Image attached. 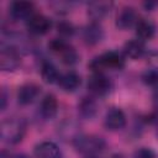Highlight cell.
Segmentation results:
<instances>
[{
    "label": "cell",
    "mask_w": 158,
    "mask_h": 158,
    "mask_svg": "<svg viewBox=\"0 0 158 158\" xmlns=\"http://www.w3.org/2000/svg\"><path fill=\"white\" fill-rule=\"evenodd\" d=\"M26 133V122L22 118H6L0 126V137L7 144H17Z\"/></svg>",
    "instance_id": "6da1fadb"
},
{
    "label": "cell",
    "mask_w": 158,
    "mask_h": 158,
    "mask_svg": "<svg viewBox=\"0 0 158 158\" xmlns=\"http://www.w3.org/2000/svg\"><path fill=\"white\" fill-rule=\"evenodd\" d=\"M125 65L122 56L115 51H109L94 58L89 67L94 73H102L105 69H121Z\"/></svg>",
    "instance_id": "7a4b0ae2"
},
{
    "label": "cell",
    "mask_w": 158,
    "mask_h": 158,
    "mask_svg": "<svg viewBox=\"0 0 158 158\" xmlns=\"http://www.w3.org/2000/svg\"><path fill=\"white\" fill-rule=\"evenodd\" d=\"M73 144L78 152L86 156H94L96 153H100L106 146L104 138L95 135H80L74 138Z\"/></svg>",
    "instance_id": "3957f363"
},
{
    "label": "cell",
    "mask_w": 158,
    "mask_h": 158,
    "mask_svg": "<svg viewBox=\"0 0 158 158\" xmlns=\"http://www.w3.org/2000/svg\"><path fill=\"white\" fill-rule=\"evenodd\" d=\"M48 47L51 48L52 52L57 53V54L60 57L62 62H63L64 64H67V65H73V64H75V63L78 62V59H79L77 51H75L70 44H68L64 40L54 38V40H52V41L49 42V46H48Z\"/></svg>",
    "instance_id": "277c9868"
},
{
    "label": "cell",
    "mask_w": 158,
    "mask_h": 158,
    "mask_svg": "<svg viewBox=\"0 0 158 158\" xmlns=\"http://www.w3.org/2000/svg\"><path fill=\"white\" fill-rule=\"evenodd\" d=\"M21 63L17 49L12 46H2L0 52V68L4 72H12Z\"/></svg>",
    "instance_id": "5b68a950"
},
{
    "label": "cell",
    "mask_w": 158,
    "mask_h": 158,
    "mask_svg": "<svg viewBox=\"0 0 158 158\" xmlns=\"http://www.w3.org/2000/svg\"><path fill=\"white\" fill-rule=\"evenodd\" d=\"M110 89L111 80L102 73H93V75L88 80V90L96 96L106 95L110 91Z\"/></svg>",
    "instance_id": "8992f818"
},
{
    "label": "cell",
    "mask_w": 158,
    "mask_h": 158,
    "mask_svg": "<svg viewBox=\"0 0 158 158\" xmlns=\"http://www.w3.org/2000/svg\"><path fill=\"white\" fill-rule=\"evenodd\" d=\"M51 26H52L51 20L42 14L32 15L27 20V30L32 35H36V36L46 35L51 30Z\"/></svg>",
    "instance_id": "52a82bcc"
},
{
    "label": "cell",
    "mask_w": 158,
    "mask_h": 158,
    "mask_svg": "<svg viewBox=\"0 0 158 158\" xmlns=\"http://www.w3.org/2000/svg\"><path fill=\"white\" fill-rule=\"evenodd\" d=\"M105 127L110 131H118L121 128L125 127L126 125V116L123 114V111L118 107H112L110 109L106 115H105V120H104Z\"/></svg>",
    "instance_id": "ba28073f"
},
{
    "label": "cell",
    "mask_w": 158,
    "mask_h": 158,
    "mask_svg": "<svg viewBox=\"0 0 158 158\" xmlns=\"http://www.w3.org/2000/svg\"><path fill=\"white\" fill-rule=\"evenodd\" d=\"M41 94V88L35 83H27L19 88L17 90V102L20 105L32 104Z\"/></svg>",
    "instance_id": "9c48e42d"
},
{
    "label": "cell",
    "mask_w": 158,
    "mask_h": 158,
    "mask_svg": "<svg viewBox=\"0 0 158 158\" xmlns=\"http://www.w3.org/2000/svg\"><path fill=\"white\" fill-rule=\"evenodd\" d=\"M138 22L137 14L133 7L125 6L116 16V27L120 30H128Z\"/></svg>",
    "instance_id": "30bf717a"
},
{
    "label": "cell",
    "mask_w": 158,
    "mask_h": 158,
    "mask_svg": "<svg viewBox=\"0 0 158 158\" xmlns=\"http://www.w3.org/2000/svg\"><path fill=\"white\" fill-rule=\"evenodd\" d=\"M33 10L35 6L30 1H14L10 5L9 12L14 20H28L32 16Z\"/></svg>",
    "instance_id": "8fae6325"
},
{
    "label": "cell",
    "mask_w": 158,
    "mask_h": 158,
    "mask_svg": "<svg viewBox=\"0 0 158 158\" xmlns=\"http://www.w3.org/2000/svg\"><path fill=\"white\" fill-rule=\"evenodd\" d=\"M111 6V1H93L88 5V15L94 22H96L110 12Z\"/></svg>",
    "instance_id": "7c38bea8"
},
{
    "label": "cell",
    "mask_w": 158,
    "mask_h": 158,
    "mask_svg": "<svg viewBox=\"0 0 158 158\" xmlns=\"http://www.w3.org/2000/svg\"><path fill=\"white\" fill-rule=\"evenodd\" d=\"M36 158H60L58 146L52 141H43L35 147Z\"/></svg>",
    "instance_id": "4fadbf2b"
},
{
    "label": "cell",
    "mask_w": 158,
    "mask_h": 158,
    "mask_svg": "<svg viewBox=\"0 0 158 158\" xmlns=\"http://www.w3.org/2000/svg\"><path fill=\"white\" fill-rule=\"evenodd\" d=\"M83 38H84L86 44H90V46L98 44L104 38V31L98 22H91L90 25H88L84 28Z\"/></svg>",
    "instance_id": "5bb4252c"
},
{
    "label": "cell",
    "mask_w": 158,
    "mask_h": 158,
    "mask_svg": "<svg viewBox=\"0 0 158 158\" xmlns=\"http://www.w3.org/2000/svg\"><path fill=\"white\" fill-rule=\"evenodd\" d=\"M57 111H58V101H57V98L53 94H47L42 99L41 105H40V112H41L42 117H44L47 120L53 118L57 115Z\"/></svg>",
    "instance_id": "9a60e30c"
},
{
    "label": "cell",
    "mask_w": 158,
    "mask_h": 158,
    "mask_svg": "<svg viewBox=\"0 0 158 158\" xmlns=\"http://www.w3.org/2000/svg\"><path fill=\"white\" fill-rule=\"evenodd\" d=\"M80 83H81L80 75L78 73H75V72H72V70L62 74L59 80H58V85L64 91H68V93L75 91L80 86Z\"/></svg>",
    "instance_id": "2e32d148"
},
{
    "label": "cell",
    "mask_w": 158,
    "mask_h": 158,
    "mask_svg": "<svg viewBox=\"0 0 158 158\" xmlns=\"http://www.w3.org/2000/svg\"><path fill=\"white\" fill-rule=\"evenodd\" d=\"M123 52H125V54L128 58H131V59H138V58H141L144 54L146 47H144L143 41L138 40V38H135V40H130V41H127L125 43Z\"/></svg>",
    "instance_id": "e0dca14e"
},
{
    "label": "cell",
    "mask_w": 158,
    "mask_h": 158,
    "mask_svg": "<svg viewBox=\"0 0 158 158\" xmlns=\"http://www.w3.org/2000/svg\"><path fill=\"white\" fill-rule=\"evenodd\" d=\"M154 32H156L154 23L149 20L141 19L136 23V33L138 36V40H141V41L151 40L154 36Z\"/></svg>",
    "instance_id": "ac0fdd59"
},
{
    "label": "cell",
    "mask_w": 158,
    "mask_h": 158,
    "mask_svg": "<svg viewBox=\"0 0 158 158\" xmlns=\"http://www.w3.org/2000/svg\"><path fill=\"white\" fill-rule=\"evenodd\" d=\"M78 111L84 118H91L96 115L98 104L93 98H83L78 104Z\"/></svg>",
    "instance_id": "d6986e66"
},
{
    "label": "cell",
    "mask_w": 158,
    "mask_h": 158,
    "mask_svg": "<svg viewBox=\"0 0 158 158\" xmlns=\"http://www.w3.org/2000/svg\"><path fill=\"white\" fill-rule=\"evenodd\" d=\"M41 77L42 80L47 84H53L59 80L60 74L58 73V69L56 65L51 62H43L41 65Z\"/></svg>",
    "instance_id": "ffe728a7"
},
{
    "label": "cell",
    "mask_w": 158,
    "mask_h": 158,
    "mask_svg": "<svg viewBox=\"0 0 158 158\" xmlns=\"http://www.w3.org/2000/svg\"><path fill=\"white\" fill-rule=\"evenodd\" d=\"M142 80L144 84L153 86L154 89L158 88V68H153L144 72L142 75Z\"/></svg>",
    "instance_id": "44dd1931"
},
{
    "label": "cell",
    "mask_w": 158,
    "mask_h": 158,
    "mask_svg": "<svg viewBox=\"0 0 158 158\" xmlns=\"http://www.w3.org/2000/svg\"><path fill=\"white\" fill-rule=\"evenodd\" d=\"M57 30L63 37H70L74 35V27L69 22H59L57 25Z\"/></svg>",
    "instance_id": "7402d4cb"
},
{
    "label": "cell",
    "mask_w": 158,
    "mask_h": 158,
    "mask_svg": "<svg viewBox=\"0 0 158 158\" xmlns=\"http://www.w3.org/2000/svg\"><path fill=\"white\" fill-rule=\"evenodd\" d=\"M133 158H156V154L151 148L141 147L133 153Z\"/></svg>",
    "instance_id": "603a6c76"
},
{
    "label": "cell",
    "mask_w": 158,
    "mask_h": 158,
    "mask_svg": "<svg viewBox=\"0 0 158 158\" xmlns=\"http://www.w3.org/2000/svg\"><path fill=\"white\" fill-rule=\"evenodd\" d=\"M0 99H1V111H4L5 109H6V105H7V94H6V90L5 89H2L1 90V96H0Z\"/></svg>",
    "instance_id": "cb8c5ba5"
},
{
    "label": "cell",
    "mask_w": 158,
    "mask_h": 158,
    "mask_svg": "<svg viewBox=\"0 0 158 158\" xmlns=\"http://www.w3.org/2000/svg\"><path fill=\"white\" fill-rule=\"evenodd\" d=\"M0 158H14V154H11L10 152H7L6 149H2L1 151V154H0Z\"/></svg>",
    "instance_id": "d4e9b609"
},
{
    "label": "cell",
    "mask_w": 158,
    "mask_h": 158,
    "mask_svg": "<svg viewBox=\"0 0 158 158\" xmlns=\"http://www.w3.org/2000/svg\"><path fill=\"white\" fill-rule=\"evenodd\" d=\"M144 6L147 10H153L156 6H158V2H146Z\"/></svg>",
    "instance_id": "484cf974"
},
{
    "label": "cell",
    "mask_w": 158,
    "mask_h": 158,
    "mask_svg": "<svg viewBox=\"0 0 158 158\" xmlns=\"http://www.w3.org/2000/svg\"><path fill=\"white\" fill-rule=\"evenodd\" d=\"M153 98H154V102H156V105L158 106V88L154 89V95H153Z\"/></svg>",
    "instance_id": "4316f807"
},
{
    "label": "cell",
    "mask_w": 158,
    "mask_h": 158,
    "mask_svg": "<svg viewBox=\"0 0 158 158\" xmlns=\"http://www.w3.org/2000/svg\"><path fill=\"white\" fill-rule=\"evenodd\" d=\"M14 158H30L27 154H23V153H20V154H14Z\"/></svg>",
    "instance_id": "83f0119b"
},
{
    "label": "cell",
    "mask_w": 158,
    "mask_h": 158,
    "mask_svg": "<svg viewBox=\"0 0 158 158\" xmlns=\"http://www.w3.org/2000/svg\"><path fill=\"white\" fill-rule=\"evenodd\" d=\"M85 158H98V157H96V156H95V154H94V156H86V157H85Z\"/></svg>",
    "instance_id": "f1b7e54d"
}]
</instances>
